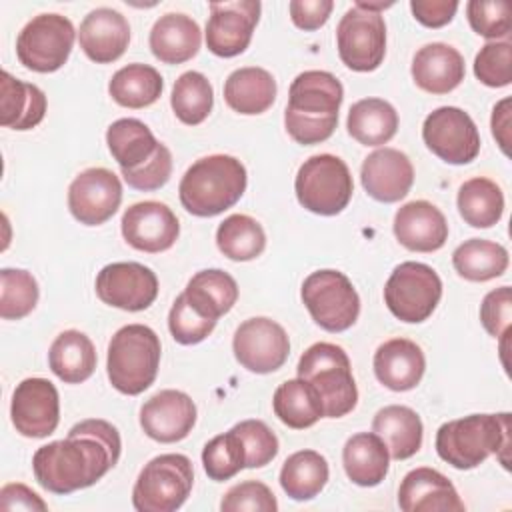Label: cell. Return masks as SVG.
Instances as JSON below:
<instances>
[{"label":"cell","mask_w":512,"mask_h":512,"mask_svg":"<svg viewBox=\"0 0 512 512\" xmlns=\"http://www.w3.org/2000/svg\"><path fill=\"white\" fill-rule=\"evenodd\" d=\"M210 16L206 22V46L220 58L242 54L260 20L262 4L258 0L210 2Z\"/></svg>","instance_id":"9a60e30c"},{"label":"cell","mask_w":512,"mask_h":512,"mask_svg":"<svg viewBox=\"0 0 512 512\" xmlns=\"http://www.w3.org/2000/svg\"><path fill=\"white\" fill-rule=\"evenodd\" d=\"M214 328H216V320H210V318H204L202 314H198L188 304L184 294L176 296V300L168 312V330L178 344H184V346L198 344L204 338H208Z\"/></svg>","instance_id":"bcb514c9"},{"label":"cell","mask_w":512,"mask_h":512,"mask_svg":"<svg viewBox=\"0 0 512 512\" xmlns=\"http://www.w3.org/2000/svg\"><path fill=\"white\" fill-rule=\"evenodd\" d=\"M392 2H356L336 28L340 60L354 72L376 70L386 54V22L380 14Z\"/></svg>","instance_id":"52a82bcc"},{"label":"cell","mask_w":512,"mask_h":512,"mask_svg":"<svg viewBox=\"0 0 512 512\" xmlns=\"http://www.w3.org/2000/svg\"><path fill=\"white\" fill-rule=\"evenodd\" d=\"M222 512H276L278 502L274 492L258 480H246L234 484L220 502Z\"/></svg>","instance_id":"681fc988"},{"label":"cell","mask_w":512,"mask_h":512,"mask_svg":"<svg viewBox=\"0 0 512 512\" xmlns=\"http://www.w3.org/2000/svg\"><path fill=\"white\" fill-rule=\"evenodd\" d=\"M78 42L92 62L110 64L126 52L130 24L114 8H96L84 16L78 30Z\"/></svg>","instance_id":"cb8c5ba5"},{"label":"cell","mask_w":512,"mask_h":512,"mask_svg":"<svg viewBox=\"0 0 512 512\" xmlns=\"http://www.w3.org/2000/svg\"><path fill=\"white\" fill-rule=\"evenodd\" d=\"M196 424V404L182 390H160L140 408V426L156 442L172 444L184 440Z\"/></svg>","instance_id":"ffe728a7"},{"label":"cell","mask_w":512,"mask_h":512,"mask_svg":"<svg viewBox=\"0 0 512 512\" xmlns=\"http://www.w3.org/2000/svg\"><path fill=\"white\" fill-rule=\"evenodd\" d=\"M10 418L26 438H46L60 422V396L46 378H24L16 384L10 404Z\"/></svg>","instance_id":"ac0fdd59"},{"label":"cell","mask_w":512,"mask_h":512,"mask_svg":"<svg viewBox=\"0 0 512 512\" xmlns=\"http://www.w3.org/2000/svg\"><path fill=\"white\" fill-rule=\"evenodd\" d=\"M410 10L414 18L428 28H442L452 22L458 2L456 0H412Z\"/></svg>","instance_id":"db71d44e"},{"label":"cell","mask_w":512,"mask_h":512,"mask_svg":"<svg viewBox=\"0 0 512 512\" xmlns=\"http://www.w3.org/2000/svg\"><path fill=\"white\" fill-rule=\"evenodd\" d=\"M170 106L182 124H202L214 106V90L210 80L196 70L180 74L172 86Z\"/></svg>","instance_id":"b9f144b4"},{"label":"cell","mask_w":512,"mask_h":512,"mask_svg":"<svg viewBox=\"0 0 512 512\" xmlns=\"http://www.w3.org/2000/svg\"><path fill=\"white\" fill-rule=\"evenodd\" d=\"M106 144L122 170H134L148 162L160 142L152 130L138 118H120L106 130Z\"/></svg>","instance_id":"e575fe53"},{"label":"cell","mask_w":512,"mask_h":512,"mask_svg":"<svg viewBox=\"0 0 512 512\" xmlns=\"http://www.w3.org/2000/svg\"><path fill=\"white\" fill-rule=\"evenodd\" d=\"M46 94L36 86L14 78L10 72L0 74V124L12 130H32L44 120Z\"/></svg>","instance_id":"83f0119b"},{"label":"cell","mask_w":512,"mask_h":512,"mask_svg":"<svg viewBox=\"0 0 512 512\" xmlns=\"http://www.w3.org/2000/svg\"><path fill=\"white\" fill-rule=\"evenodd\" d=\"M300 296L312 320L326 332H344L358 320L360 296L344 272H312L304 278Z\"/></svg>","instance_id":"30bf717a"},{"label":"cell","mask_w":512,"mask_h":512,"mask_svg":"<svg viewBox=\"0 0 512 512\" xmlns=\"http://www.w3.org/2000/svg\"><path fill=\"white\" fill-rule=\"evenodd\" d=\"M164 90V80L154 66L148 64H128L114 72L108 82V92L112 100L124 108H146L154 104Z\"/></svg>","instance_id":"f35d334b"},{"label":"cell","mask_w":512,"mask_h":512,"mask_svg":"<svg viewBox=\"0 0 512 512\" xmlns=\"http://www.w3.org/2000/svg\"><path fill=\"white\" fill-rule=\"evenodd\" d=\"M410 72L420 90L428 94H448L464 80L466 66L454 46L432 42L414 54Z\"/></svg>","instance_id":"484cf974"},{"label":"cell","mask_w":512,"mask_h":512,"mask_svg":"<svg viewBox=\"0 0 512 512\" xmlns=\"http://www.w3.org/2000/svg\"><path fill=\"white\" fill-rule=\"evenodd\" d=\"M422 140L432 154L448 164H468L480 152V132L462 108L440 106L422 124Z\"/></svg>","instance_id":"4fadbf2b"},{"label":"cell","mask_w":512,"mask_h":512,"mask_svg":"<svg viewBox=\"0 0 512 512\" xmlns=\"http://www.w3.org/2000/svg\"><path fill=\"white\" fill-rule=\"evenodd\" d=\"M466 14L472 30L488 40L510 34V4L506 0H470Z\"/></svg>","instance_id":"c3c4849f"},{"label":"cell","mask_w":512,"mask_h":512,"mask_svg":"<svg viewBox=\"0 0 512 512\" xmlns=\"http://www.w3.org/2000/svg\"><path fill=\"white\" fill-rule=\"evenodd\" d=\"M372 432L382 438L390 458L406 460L420 450L424 428L420 416L410 406L390 404L376 412Z\"/></svg>","instance_id":"4dcf8cb0"},{"label":"cell","mask_w":512,"mask_h":512,"mask_svg":"<svg viewBox=\"0 0 512 512\" xmlns=\"http://www.w3.org/2000/svg\"><path fill=\"white\" fill-rule=\"evenodd\" d=\"M456 206L464 222L472 228H490L504 214V194L494 180L476 176L460 186Z\"/></svg>","instance_id":"ab89813d"},{"label":"cell","mask_w":512,"mask_h":512,"mask_svg":"<svg viewBox=\"0 0 512 512\" xmlns=\"http://www.w3.org/2000/svg\"><path fill=\"white\" fill-rule=\"evenodd\" d=\"M476 78L490 88H502L512 82V44L504 42H486L474 58Z\"/></svg>","instance_id":"f6af8a7d"},{"label":"cell","mask_w":512,"mask_h":512,"mask_svg":"<svg viewBox=\"0 0 512 512\" xmlns=\"http://www.w3.org/2000/svg\"><path fill=\"white\" fill-rule=\"evenodd\" d=\"M272 408L278 420L294 430L310 428L320 418H324L322 402L316 390L302 378H292L282 382L274 390Z\"/></svg>","instance_id":"8d00e7d4"},{"label":"cell","mask_w":512,"mask_h":512,"mask_svg":"<svg viewBox=\"0 0 512 512\" xmlns=\"http://www.w3.org/2000/svg\"><path fill=\"white\" fill-rule=\"evenodd\" d=\"M342 464L346 476L354 484L372 488L386 478L390 452L378 434L358 432L346 440L342 448Z\"/></svg>","instance_id":"f1b7e54d"},{"label":"cell","mask_w":512,"mask_h":512,"mask_svg":"<svg viewBox=\"0 0 512 512\" xmlns=\"http://www.w3.org/2000/svg\"><path fill=\"white\" fill-rule=\"evenodd\" d=\"M232 352L248 372L270 374L288 360L290 340L278 322L266 316H254L236 328Z\"/></svg>","instance_id":"5bb4252c"},{"label":"cell","mask_w":512,"mask_h":512,"mask_svg":"<svg viewBox=\"0 0 512 512\" xmlns=\"http://www.w3.org/2000/svg\"><path fill=\"white\" fill-rule=\"evenodd\" d=\"M202 466L210 480L224 482L246 468V454L240 436L230 428L214 436L202 450Z\"/></svg>","instance_id":"ee69618b"},{"label":"cell","mask_w":512,"mask_h":512,"mask_svg":"<svg viewBox=\"0 0 512 512\" xmlns=\"http://www.w3.org/2000/svg\"><path fill=\"white\" fill-rule=\"evenodd\" d=\"M328 476L330 468L320 452L298 450L284 460L280 470V486L292 500L304 502L322 492Z\"/></svg>","instance_id":"d590c367"},{"label":"cell","mask_w":512,"mask_h":512,"mask_svg":"<svg viewBox=\"0 0 512 512\" xmlns=\"http://www.w3.org/2000/svg\"><path fill=\"white\" fill-rule=\"evenodd\" d=\"M160 338L146 324H126L114 332L108 344L106 372L110 384L128 396L148 390L160 366Z\"/></svg>","instance_id":"5b68a950"},{"label":"cell","mask_w":512,"mask_h":512,"mask_svg":"<svg viewBox=\"0 0 512 512\" xmlns=\"http://www.w3.org/2000/svg\"><path fill=\"white\" fill-rule=\"evenodd\" d=\"M120 174H122L124 182L134 190H142V192L158 190L172 176V154H170L168 146L160 142L156 154L148 162H144L142 166H138L134 170L120 168Z\"/></svg>","instance_id":"f907efd6"},{"label":"cell","mask_w":512,"mask_h":512,"mask_svg":"<svg viewBox=\"0 0 512 512\" xmlns=\"http://www.w3.org/2000/svg\"><path fill=\"white\" fill-rule=\"evenodd\" d=\"M398 506L404 512H464L454 484L438 470L420 466L410 470L398 488Z\"/></svg>","instance_id":"7402d4cb"},{"label":"cell","mask_w":512,"mask_h":512,"mask_svg":"<svg viewBox=\"0 0 512 512\" xmlns=\"http://www.w3.org/2000/svg\"><path fill=\"white\" fill-rule=\"evenodd\" d=\"M396 240L412 252H436L448 240V222L440 208L428 200H412L394 214Z\"/></svg>","instance_id":"603a6c76"},{"label":"cell","mask_w":512,"mask_h":512,"mask_svg":"<svg viewBox=\"0 0 512 512\" xmlns=\"http://www.w3.org/2000/svg\"><path fill=\"white\" fill-rule=\"evenodd\" d=\"M334 8L332 0H292L288 4L290 18L296 28L312 32L324 26Z\"/></svg>","instance_id":"f5cc1de1"},{"label":"cell","mask_w":512,"mask_h":512,"mask_svg":"<svg viewBox=\"0 0 512 512\" xmlns=\"http://www.w3.org/2000/svg\"><path fill=\"white\" fill-rule=\"evenodd\" d=\"M194 468L184 454H160L140 470L132 488V506L138 512H174L190 496Z\"/></svg>","instance_id":"ba28073f"},{"label":"cell","mask_w":512,"mask_h":512,"mask_svg":"<svg viewBox=\"0 0 512 512\" xmlns=\"http://www.w3.org/2000/svg\"><path fill=\"white\" fill-rule=\"evenodd\" d=\"M182 294L198 314L218 322V318L230 312L236 304L238 284L228 272L220 268H208L196 272L188 280Z\"/></svg>","instance_id":"d6a6232c"},{"label":"cell","mask_w":512,"mask_h":512,"mask_svg":"<svg viewBox=\"0 0 512 512\" xmlns=\"http://www.w3.org/2000/svg\"><path fill=\"white\" fill-rule=\"evenodd\" d=\"M426 370L422 348L408 338H392L374 352V374L394 392H406L420 384Z\"/></svg>","instance_id":"d4e9b609"},{"label":"cell","mask_w":512,"mask_h":512,"mask_svg":"<svg viewBox=\"0 0 512 512\" xmlns=\"http://www.w3.org/2000/svg\"><path fill=\"white\" fill-rule=\"evenodd\" d=\"M276 90V80L268 70L258 66H244L230 72L226 78L224 100L234 112L256 116L274 104Z\"/></svg>","instance_id":"f546056e"},{"label":"cell","mask_w":512,"mask_h":512,"mask_svg":"<svg viewBox=\"0 0 512 512\" xmlns=\"http://www.w3.org/2000/svg\"><path fill=\"white\" fill-rule=\"evenodd\" d=\"M298 378L306 380L318 394L324 418H342L356 408L358 388L350 358L342 346L316 342L304 350L296 366Z\"/></svg>","instance_id":"8992f818"},{"label":"cell","mask_w":512,"mask_h":512,"mask_svg":"<svg viewBox=\"0 0 512 512\" xmlns=\"http://www.w3.org/2000/svg\"><path fill=\"white\" fill-rule=\"evenodd\" d=\"M216 246L234 262H248L264 252L266 232L256 218L248 214H230L216 230Z\"/></svg>","instance_id":"60d3db41"},{"label":"cell","mask_w":512,"mask_h":512,"mask_svg":"<svg viewBox=\"0 0 512 512\" xmlns=\"http://www.w3.org/2000/svg\"><path fill=\"white\" fill-rule=\"evenodd\" d=\"M152 54L164 64H182L192 60L202 44V32L196 20L180 12L160 16L148 38Z\"/></svg>","instance_id":"4316f807"},{"label":"cell","mask_w":512,"mask_h":512,"mask_svg":"<svg viewBox=\"0 0 512 512\" xmlns=\"http://www.w3.org/2000/svg\"><path fill=\"white\" fill-rule=\"evenodd\" d=\"M122 202L120 178L108 168H86L68 186V208L84 226L110 220Z\"/></svg>","instance_id":"e0dca14e"},{"label":"cell","mask_w":512,"mask_h":512,"mask_svg":"<svg viewBox=\"0 0 512 512\" xmlns=\"http://www.w3.org/2000/svg\"><path fill=\"white\" fill-rule=\"evenodd\" d=\"M510 98H502L494 110H492V136L496 138L500 150L508 156V146H510Z\"/></svg>","instance_id":"9f6ffc18"},{"label":"cell","mask_w":512,"mask_h":512,"mask_svg":"<svg viewBox=\"0 0 512 512\" xmlns=\"http://www.w3.org/2000/svg\"><path fill=\"white\" fill-rule=\"evenodd\" d=\"M248 184L244 164L230 154L198 158L182 176L178 196L186 212L212 218L232 208Z\"/></svg>","instance_id":"277c9868"},{"label":"cell","mask_w":512,"mask_h":512,"mask_svg":"<svg viewBox=\"0 0 512 512\" xmlns=\"http://www.w3.org/2000/svg\"><path fill=\"white\" fill-rule=\"evenodd\" d=\"M480 322L484 330L494 338H502L510 332V322H512L510 286H500L496 290H490L484 296L480 304Z\"/></svg>","instance_id":"816d5d0a"},{"label":"cell","mask_w":512,"mask_h":512,"mask_svg":"<svg viewBox=\"0 0 512 512\" xmlns=\"http://www.w3.org/2000/svg\"><path fill=\"white\" fill-rule=\"evenodd\" d=\"M442 298V280L438 272L422 262L398 264L386 280L384 302L402 322L418 324L432 316Z\"/></svg>","instance_id":"8fae6325"},{"label":"cell","mask_w":512,"mask_h":512,"mask_svg":"<svg viewBox=\"0 0 512 512\" xmlns=\"http://www.w3.org/2000/svg\"><path fill=\"white\" fill-rule=\"evenodd\" d=\"M508 250L492 240L470 238L452 252V266L464 280L486 282L506 272Z\"/></svg>","instance_id":"74e56055"},{"label":"cell","mask_w":512,"mask_h":512,"mask_svg":"<svg viewBox=\"0 0 512 512\" xmlns=\"http://www.w3.org/2000/svg\"><path fill=\"white\" fill-rule=\"evenodd\" d=\"M94 288L104 304L126 312H140L154 304L158 278L140 262H112L98 272Z\"/></svg>","instance_id":"2e32d148"},{"label":"cell","mask_w":512,"mask_h":512,"mask_svg":"<svg viewBox=\"0 0 512 512\" xmlns=\"http://www.w3.org/2000/svg\"><path fill=\"white\" fill-rule=\"evenodd\" d=\"M124 240L148 254H158L174 246L180 236L176 214L158 200H144L128 206L120 220Z\"/></svg>","instance_id":"d6986e66"},{"label":"cell","mask_w":512,"mask_h":512,"mask_svg":"<svg viewBox=\"0 0 512 512\" xmlns=\"http://www.w3.org/2000/svg\"><path fill=\"white\" fill-rule=\"evenodd\" d=\"M232 430L240 436L246 454V468H262L278 454V438L262 420H242Z\"/></svg>","instance_id":"7dc6e473"},{"label":"cell","mask_w":512,"mask_h":512,"mask_svg":"<svg viewBox=\"0 0 512 512\" xmlns=\"http://www.w3.org/2000/svg\"><path fill=\"white\" fill-rule=\"evenodd\" d=\"M120 432L114 424L88 418L74 424L64 440L40 446L32 456L38 484L52 494H72L96 484L118 464Z\"/></svg>","instance_id":"6da1fadb"},{"label":"cell","mask_w":512,"mask_h":512,"mask_svg":"<svg viewBox=\"0 0 512 512\" xmlns=\"http://www.w3.org/2000/svg\"><path fill=\"white\" fill-rule=\"evenodd\" d=\"M74 24L56 12L34 16L20 30L16 40V56L28 70L48 74L60 70L74 46Z\"/></svg>","instance_id":"7c38bea8"},{"label":"cell","mask_w":512,"mask_h":512,"mask_svg":"<svg viewBox=\"0 0 512 512\" xmlns=\"http://www.w3.org/2000/svg\"><path fill=\"white\" fill-rule=\"evenodd\" d=\"M294 192L306 210L320 216H336L348 206L354 182L342 158L314 154L298 168Z\"/></svg>","instance_id":"9c48e42d"},{"label":"cell","mask_w":512,"mask_h":512,"mask_svg":"<svg viewBox=\"0 0 512 512\" xmlns=\"http://www.w3.org/2000/svg\"><path fill=\"white\" fill-rule=\"evenodd\" d=\"M96 362V348L80 330L60 332L48 350L50 370L66 384L86 382L94 374Z\"/></svg>","instance_id":"1f68e13d"},{"label":"cell","mask_w":512,"mask_h":512,"mask_svg":"<svg viewBox=\"0 0 512 512\" xmlns=\"http://www.w3.org/2000/svg\"><path fill=\"white\" fill-rule=\"evenodd\" d=\"M348 134L364 146H382L398 130V112L382 98H362L354 102L346 118Z\"/></svg>","instance_id":"836d02e7"},{"label":"cell","mask_w":512,"mask_h":512,"mask_svg":"<svg viewBox=\"0 0 512 512\" xmlns=\"http://www.w3.org/2000/svg\"><path fill=\"white\" fill-rule=\"evenodd\" d=\"M0 510H28V512H46L48 504L26 484L10 482L0 490Z\"/></svg>","instance_id":"11a10c76"},{"label":"cell","mask_w":512,"mask_h":512,"mask_svg":"<svg viewBox=\"0 0 512 512\" xmlns=\"http://www.w3.org/2000/svg\"><path fill=\"white\" fill-rule=\"evenodd\" d=\"M510 450V414H470L444 422L436 432L438 456L458 470L480 466L496 454L508 470Z\"/></svg>","instance_id":"3957f363"},{"label":"cell","mask_w":512,"mask_h":512,"mask_svg":"<svg viewBox=\"0 0 512 512\" xmlns=\"http://www.w3.org/2000/svg\"><path fill=\"white\" fill-rule=\"evenodd\" d=\"M344 100L340 80L324 70L300 72L288 90L284 126L298 144L312 146L328 140L338 126Z\"/></svg>","instance_id":"7a4b0ae2"},{"label":"cell","mask_w":512,"mask_h":512,"mask_svg":"<svg viewBox=\"0 0 512 512\" xmlns=\"http://www.w3.org/2000/svg\"><path fill=\"white\" fill-rule=\"evenodd\" d=\"M38 282L22 268L0 270V316L4 320H20L38 304Z\"/></svg>","instance_id":"7bdbcfd3"},{"label":"cell","mask_w":512,"mask_h":512,"mask_svg":"<svg viewBox=\"0 0 512 512\" xmlns=\"http://www.w3.org/2000/svg\"><path fill=\"white\" fill-rule=\"evenodd\" d=\"M360 180L370 198L392 204L410 192L414 182V166L404 152L384 146L364 158Z\"/></svg>","instance_id":"44dd1931"}]
</instances>
